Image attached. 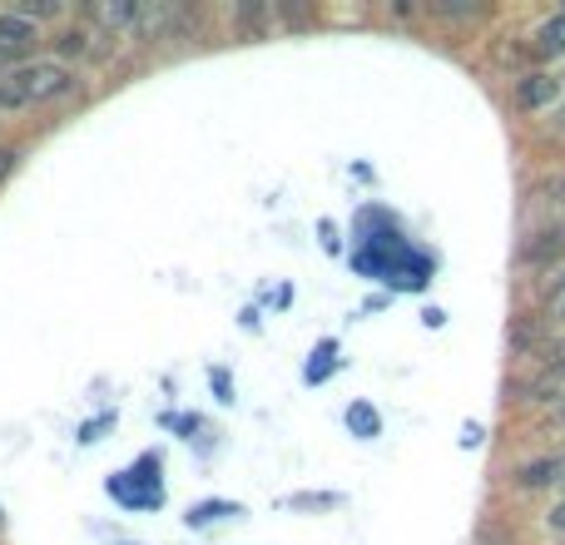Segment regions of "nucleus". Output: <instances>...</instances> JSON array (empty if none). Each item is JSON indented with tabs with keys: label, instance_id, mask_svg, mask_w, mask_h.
<instances>
[{
	"label": "nucleus",
	"instance_id": "obj_19",
	"mask_svg": "<svg viewBox=\"0 0 565 545\" xmlns=\"http://www.w3.org/2000/svg\"><path fill=\"white\" fill-rule=\"evenodd\" d=\"M214 392H218V402H234V397H228V377H224V372H214Z\"/></svg>",
	"mask_w": 565,
	"mask_h": 545
},
{
	"label": "nucleus",
	"instance_id": "obj_6",
	"mask_svg": "<svg viewBox=\"0 0 565 545\" xmlns=\"http://www.w3.org/2000/svg\"><path fill=\"white\" fill-rule=\"evenodd\" d=\"M95 40H105L95 25H65L50 45H55V55H65V60H89V55H99Z\"/></svg>",
	"mask_w": 565,
	"mask_h": 545
},
{
	"label": "nucleus",
	"instance_id": "obj_4",
	"mask_svg": "<svg viewBox=\"0 0 565 545\" xmlns=\"http://www.w3.org/2000/svg\"><path fill=\"white\" fill-rule=\"evenodd\" d=\"M85 25H95L105 40H129L139 30V0H95L85 6Z\"/></svg>",
	"mask_w": 565,
	"mask_h": 545
},
{
	"label": "nucleus",
	"instance_id": "obj_13",
	"mask_svg": "<svg viewBox=\"0 0 565 545\" xmlns=\"http://www.w3.org/2000/svg\"><path fill=\"white\" fill-rule=\"evenodd\" d=\"M565 254V228H546V234H536V244H526V258L531 264H546V258Z\"/></svg>",
	"mask_w": 565,
	"mask_h": 545
},
{
	"label": "nucleus",
	"instance_id": "obj_18",
	"mask_svg": "<svg viewBox=\"0 0 565 545\" xmlns=\"http://www.w3.org/2000/svg\"><path fill=\"white\" fill-rule=\"evenodd\" d=\"M15 164H20V149L15 145H0V184L15 174Z\"/></svg>",
	"mask_w": 565,
	"mask_h": 545
},
{
	"label": "nucleus",
	"instance_id": "obj_10",
	"mask_svg": "<svg viewBox=\"0 0 565 545\" xmlns=\"http://www.w3.org/2000/svg\"><path fill=\"white\" fill-rule=\"evenodd\" d=\"M561 55H565V10L536 30V60H561Z\"/></svg>",
	"mask_w": 565,
	"mask_h": 545
},
{
	"label": "nucleus",
	"instance_id": "obj_9",
	"mask_svg": "<svg viewBox=\"0 0 565 545\" xmlns=\"http://www.w3.org/2000/svg\"><path fill=\"white\" fill-rule=\"evenodd\" d=\"M551 99H556V79L551 75H526L516 85V105L521 109H541V105H551Z\"/></svg>",
	"mask_w": 565,
	"mask_h": 545
},
{
	"label": "nucleus",
	"instance_id": "obj_14",
	"mask_svg": "<svg viewBox=\"0 0 565 545\" xmlns=\"http://www.w3.org/2000/svg\"><path fill=\"white\" fill-rule=\"evenodd\" d=\"M348 427L358 431V437H377V427H382V421H377V412H372V407H362V402H358V407L348 412Z\"/></svg>",
	"mask_w": 565,
	"mask_h": 545
},
{
	"label": "nucleus",
	"instance_id": "obj_2",
	"mask_svg": "<svg viewBox=\"0 0 565 545\" xmlns=\"http://www.w3.org/2000/svg\"><path fill=\"white\" fill-rule=\"evenodd\" d=\"M105 491L129 511H149L164 506V487H159V457H145L135 471H119V477L105 481Z\"/></svg>",
	"mask_w": 565,
	"mask_h": 545
},
{
	"label": "nucleus",
	"instance_id": "obj_16",
	"mask_svg": "<svg viewBox=\"0 0 565 545\" xmlns=\"http://www.w3.org/2000/svg\"><path fill=\"white\" fill-rule=\"evenodd\" d=\"M109 427H115V412H105V417L85 421V427H79V441H85V447H89V441H99V431H109Z\"/></svg>",
	"mask_w": 565,
	"mask_h": 545
},
{
	"label": "nucleus",
	"instance_id": "obj_5",
	"mask_svg": "<svg viewBox=\"0 0 565 545\" xmlns=\"http://www.w3.org/2000/svg\"><path fill=\"white\" fill-rule=\"evenodd\" d=\"M189 25V10L179 0H139V30L145 40H169Z\"/></svg>",
	"mask_w": 565,
	"mask_h": 545
},
{
	"label": "nucleus",
	"instance_id": "obj_1",
	"mask_svg": "<svg viewBox=\"0 0 565 545\" xmlns=\"http://www.w3.org/2000/svg\"><path fill=\"white\" fill-rule=\"evenodd\" d=\"M75 89H79L75 70H65L60 60H35V65H20L10 75H0V109L50 105V99H70Z\"/></svg>",
	"mask_w": 565,
	"mask_h": 545
},
{
	"label": "nucleus",
	"instance_id": "obj_17",
	"mask_svg": "<svg viewBox=\"0 0 565 545\" xmlns=\"http://www.w3.org/2000/svg\"><path fill=\"white\" fill-rule=\"evenodd\" d=\"M437 15H447V20H467V15H481V6H451V0H441V6H431Z\"/></svg>",
	"mask_w": 565,
	"mask_h": 545
},
{
	"label": "nucleus",
	"instance_id": "obj_21",
	"mask_svg": "<svg viewBox=\"0 0 565 545\" xmlns=\"http://www.w3.org/2000/svg\"><path fill=\"white\" fill-rule=\"evenodd\" d=\"M0 521H6V516H0Z\"/></svg>",
	"mask_w": 565,
	"mask_h": 545
},
{
	"label": "nucleus",
	"instance_id": "obj_11",
	"mask_svg": "<svg viewBox=\"0 0 565 545\" xmlns=\"http://www.w3.org/2000/svg\"><path fill=\"white\" fill-rule=\"evenodd\" d=\"M268 20H274V6H264V0H244V6H234V25L244 30V35H264Z\"/></svg>",
	"mask_w": 565,
	"mask_h": 545
},
{
	"label": "nucleus",
	"instance_id": "obj_3",
	"mask_svg": "<svg viewBox=\"0 0 565 545\" xmlns=\"http://www.w3.org/2000/svg\"><path fill=\"white\" fill-rule=\"evenodd\" d=\"M35 45H40V25L20 20L15 10H0V75H10V70L30 65Z\"/></svg>",
	"mask_w": 565,
	"mask_h": 545
},
{
	"label": "nucleus",
	"instance_id": "obj_12",
	"mask_svg": "<svg viewBox=\"0 0 565 545\" xmlns=\"http://www.w3.org/2000/svg\"><path fill=\"white\" fill-rule=\"evenodd\" d=\"M15 10L20 20H30V25H40V20H60L65 15V0H15Z\"/></svg>",
	"mask_w": 565,
	"mask_h": 545
},
{
	"label": "nucleus",
	"instance_id": "obj_8",
	"mask_svg": "<svg viewBox=\"0 0 565 545\" xmlns=\"http://www.w3.org/2000/svg\"><path fill=\"white\" fill-rule=\"evenodd\" d=\"M224 516H244V506H234V501H199V506H189L184 526L189 531H204V526H218Z\"/></svg>",
	"mask_w": 565,
	"mask_h": 545
},
{
	"label": "nucleus",
	"instance_id": "obj_20",
	"mask_svg": "<svg viewBox=\"0 0 565 545\" xmlns=\"http://www.w3.org/2000/svg\"><path fill=\"white\" fill-rule=\"evenodd\" d=\"M551 526H556V531H565V501H561L556 511H551Z\"/></svg>",
	"mask_w": 565,
	"mask_h": 545
},
{
	"label": "nucleus",
	"instance_id": "obj_15",
	"mask_svg": "<svg viewBox=\"0 0 565 545\" xmlns=\"http://www.w3.org/2000/svg\"><path fill=\"white\" fill-rule=\"evenodd\" d=\"M546 312L556 322H565V272L561 278H551V288H546Z\"/></svg>",
	"mask_w": 565,
	"mask_h": 545
},
{
	"label": "nucleus",
	"instance_id": "obj_7",
	"mask_svg": "<svg viewBox=\"0 0 565 545\" xmlns=\"http://www.w3.org/2000/svg\"><path fill=\"white\" fill-rule=\"evenodd\" d=\"M565 481V457H541V461H526V467H516V487L521 491H546Z\"/></svg>",
	"mask_w": 565,
	"mask_h": 545
}]
</instances>
